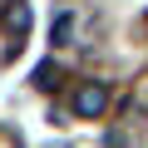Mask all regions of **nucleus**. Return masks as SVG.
Masks as SVG:
<instances>
[{
  "mask_svg": "<svg viewBox=\"0 0 148 148\" xmlns=\"http://www.w3.org/2000/svg\"><path fill=\"white\" fill-rule=\"evenodd\" d=\"M5 25H10V30H15V35H20V30H25V25H30V10H25V5H20V0H10V10H5Z\"/></svg>",
  "mask_w": 148,
  "mask_h": 148,
  "instance_id": "2",
  "label": "nucleus"
},
{
  "mask_svg": "<svg viewBox=\"0 0 148 148\" xmlns=\"http://www.w3.org/2000/svg\"><path fill=\"white\" fill-rule=\"evenodd\" d=\"M35 84H40V89H54V84H59V64H40V69H35Z\"/></svg>",
  "mask_w": 148,
  "mask_h": 148,
  "instance_id": "3",
  "label": "nucleus"
},
{
  "mask_svg": "<svg viewBox=\"0 0 148 148\" xmlns=\"http://www.w3.org/2000/svg\"><path fill=\"white\" fill-rule=\"evenodd\" d=\"M69 30H74V15H59V20H54V45H64Z\"/></svg>",
  "mask_w": 148,
  "mask_h": 148,
  "instance_id": "4",
  "label": "nucleus"
},
{
  "mask_svg": "<svg viewBox=\"0 0 148 148\" xmlns=\"http://www.w3.org/2000/svg\"><path fill=\"white\" fill-rule=\"evenodd\" d=\"M104 109H109V89H104V84H79V89H74V114L99 119Z\"/></svg>",
  "mask_w": 148,
  "mask_h": 148,
  "instance_id": "1",
  "label": "nucleus"
}]
</instances>
